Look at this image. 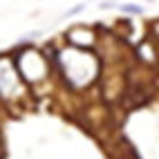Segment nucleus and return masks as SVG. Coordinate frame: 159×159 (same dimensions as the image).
<instances>
[{"label": "nucleus", "mask_w": 159, "mask_h": 159, "mask_svg": "<svg viewBox=\"0 0 159 159\" xmlns=\"http://www.w3.org/2000/svg\"><path fill=\"white\" fill-rule=\"evenodd\" d=\"M65 40L72 47H81V49H92L97 43V34H94L92 27L85 25H74L65 31Z\"/></svg>", "instance_id": "nucleus-4"}, {"label": "nucleus", "mask_w": 159, "mask_h": 159, "mask_svg": "<svg viewBox=\"0 0 159 159\" xmlns=\"http://www.w3.org/2000/svg\"><path fill=\"white\" fill-rule=\"evenodd\" d=\"M11 58L16 63V70L20 72V76H23V81L29 88L47 81V76L52 74V70H54L52 63H49V56H45L43 52L36 49V47H20Z\"/></svg>", "instance_id": "nucleus-2"}, {"label": "nucleus", "mask_w": 159, "mask_h": 159, "mask_svg": "<svg viewBox=\"0 0 159 159\" xmlns=\"http://www.w3.org/2000/svg\"><path fill=\"white\" fill-rule=\"evenodd\" d=\"M27 83L23 81L20 72L11 56H0V103L2 105H18L27 101Z\"/></svg>", "instance_id": "nucleus-3"}, {"label": "nucleus", "mask_w": 159, "mask_h": 159, "mask_svg": "<svg viewBox=\"0 0 159 159\" xmlns=\"http://www.w3.org/2000/svg\"><path fill=\"white\" fill-rule=\"evenodd\" d=\"M83 9H85V2H83V5H79V7H74V9H70V11H67L65 16H67V18H70V16H76L79 11H83Z\"/></svg>", "instance_id": "nucleus-6"}, {"label": "nucleus", "mask_w": 159, "mask_h": 159, "mask_svg": "<svg viewBox=\"0 0 159 159\" xmlns=\"http://www.w3.org/2000/svg\"><path fill=\"white\" fill-rule=\"evenodd\" d=\"M54 70L61 72L65 85L72 90H83L97 79L99 74V58L92 54L90 49H81V47H72L54 52Z\"/></svg>", "instance_id": "nucleus-1"}, {"label": "nucleus", "mask_w": 159, "mask_h": 159, "mask_svg": "<svg viewBox=\"0 0 159 159\" xmlns=\"http://www.w3.org/2000/svg\"><path fill=\"white\" fill-rule=\"evenodd\" d=\"M114 9H119L121 14H128V16H141V14H143V7H141V5H130V2L114 5Z\"/></svg>", "instance_id": "nucleus-5"}]
</instances>
